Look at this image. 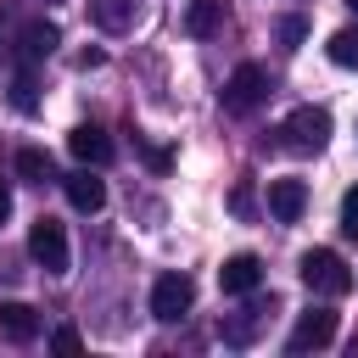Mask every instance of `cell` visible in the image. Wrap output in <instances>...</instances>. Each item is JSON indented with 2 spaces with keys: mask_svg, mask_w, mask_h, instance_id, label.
<instances>
[{
  "mask_svg": "<svg viewBox=\"0 0 358 358\" xmlns=\"http://www.w3.org/2000/svg\"><path fill=\"white\" fill-rule=\"evenodd\" d=\"M302 285L313 296H347L352 291V268L341 263V252L313 246V252H302Z\"/></svg>",
  "mask_w": 358,
  "mask_h": 358,
  "instance_id": "1",
  "label": "cell"
},
{
  "mask_svg": "<svg viewBox=\"0 0 358 358\" xmlns=\"http://www.w3.org/2000/svg\"><path fill=\"white\" fill-rule=\"evenodd\" d=\"M56 22H45V17H34V22H22V28H6V56H17V67H34V62H45L50 50H56Z\"/></svg>",
  "mask_w": 358,
  "mask_h": 358,
  "instance_id": "2",
  "label": "cell"
},
{
  "mask_svg": "<svg viewBox=\"0 0 358 358\" xmlns=\"http://www.w3.org/2000/svg\"><path fill=\"white\" fill-rule=\"evenodd\" d=\"M268 101V73L257 67V62H241L235 73H229V84H224V112L229 117H246V112H257Z\"/></svg>",
  "mask_w": 358,
  "mask_h": 358,
  "instance_id": "3",
  "label": "cell"
},
{
  "mask_svg": "<svg viewBox=\"0 0 358 358\" xmlns=\"http://www.w3.org/2000/svg\"><path fill=\"white\" fill-rule=\"evenodd\" d=\"M324 140H330V112L324 106H296L280 123V145L285 151H324Z\"/></svg>",
  "mask_w": 358,
  "mask_h": 358,
  "instance_id": "4",
  "label": "cell"
},
{
  "mask_svg": "<svg viewBox=\"0 0 358 358\" xmlns=\"http://www.w3.org/2000/svg\"><path fill=\"white\" fill-rule=\"evenodd\" d=\"M28 252H34V263H39L45 274H67V229H62L56 218H39V224L28 229Z\"/></svg>",
  "mask_w": 358,
  "mask_h": 358,
  "instance_id": "5",
  "label": "cell"
},
{
  "mask_svg": "<svg viewBox=\"0 0 358 358\" xmlns=\"http://www.w3.org/2000/svg\"><path fill=\"white\" fill-rule=\"evenodd\" d=\"M190 302H196V285H190V274H162V280L151 285V313H157L162 324L185 319V313H190Z\"/></svg>",
  "mask_w": 358,
  "mask_h": 358,
  "instance_id": "6",
  "label": "cell"
},
{
  "mask_svg": "<svg viewBox=\"0 0 358 358\" xmlns=\"http://www.w3.org/2000/svg\"><path fill=\"white\" fill-rule=\"evenodd\" d=\"M336 341V313L330 308H308L302 319H296V330L285 336V352H319V347H330Z\"/></svg>",
  "mask_w": 358,
  "mask_h": 358,
  "instance_id": "7",
  "label": "cell"
},
{
  "mask_svg": "<svg viewBox=\"0 0 358 358\" xmlns=\"http://www.w3.org/2000/svg\"><path fill=\"white\" fill-rule=\"evenodd\" d=\"M67 151H73L84 168H106V162H112V134H106L101 123H78V129L67 134Z\"/></svg>",
  "mask_w": 358,
  "mask_h": 358,
  "instance_id": "8",
  "label": "cell"
},
{
  "mask_svg": "<svg viewBox=\"0 0 358 358\" xmlns=\"http://www.w3.org/2000/svg\"><path fill=\"white\" fill-rule=\"evenodd\" d=\"M257 280H263V263H257L252 252H235V257H224V268H218V291H224V296H252Z\"/></svg>",
  "mask_w": 358,
  "mask_h": 358,
  "instance_id": "9",
  "label": "cell"
},
{
  "mask_svg": "<svg viewBox=\"0 0 358 358\" xmlns=\"http://www.w3.org/2000/svg\"><path fill=\"white\" fill-rule=\"evenodd\" d=\"M302 207H308V185L302 179H268V213L280 224H296Z\"/></svg>",
  "mask_w": 358,
  "mask_h": 358,
  "instance_id": "10",
  "label": "cell"
},
{
  "mask_svg": "<svg viewBox=\"0 0 358 358\" xmlns=\"http://www.w3.org/2000/svg\"><path fill=\"white\" fill-rule=\"evenodd\" d=\"M34 336H39V313H34L28 302H0V341L28 347Z\"/></svg>",
  "mask_w": 358,
  "mask_h": 358,
  "instance_id": "11",
  "label": "cell"
},
{
  "mask_svg": "<svg viewBox=\"0 0 358 358\" xmlns=\"http://www.w3.org/2000/svg\"><path fill=\"white\" fill-rule=\"evenodd\" d=\"M62 190H67V201H73L78 213H101V207H106V185H101L90 168L67 173V179H62Z\"/></svg>",
  "mask_w": 358,
  "mask_h": 358,
  "instance_id": "12",
  "label": "cell"
},
{
  "mask_svg": "<svg viewBox=\"0 0 358 358\" xmlns=\"http://www.w3.org/2000/svg\"><path fill=\"white\" fill-rule=\"evenodd\" d=\"M90 11H95V22H101L106 34H129V28L140 22V11H145V0H95Z\"/></svg>",
  "mask_w": 358,
  "mask_h": 358,
  "instance_id": "13",
  "label": "cell"
},
{
  "mask_svg": "<svg viewBox=\"0 0 358 358\" xmlns=\"http://www.w3.org/2000/svg\"><path fill=\"white\" fill-rule=\"evenodd\" d=\"M224 17H229V0H190L185 28H190L196 39H207V34H218V28H224Z\"/></svg>",
  "mask_w": 358,
  "mask_h": 358,
  "instance_id": "14",
  "label": "cell"
},
{
  "mask_svg": "<svg viewBox=\"0 0 358 358\" xmlns=\"http://www.w3.org/2000/svg\"><path fill=\"white\" fill-rule=\"evenodd\" d=\"M17 173H22L28 185H45V179H56V162H50V151L22 145V151H17Z\"/></svg>",
  "mask_w": 358,
  "mask_h": 358,
  "instance_id": "15",
  "label": "cell"
},
{
  "mask_svg": "<svg viewBox=\"0 0 358 358\" xmlns=\"http://www.w3.org/2000/svg\"><path fill=\"white\" fill-rule=\"evenodd\" d=\"M324 50H330V62H336V67H358V28H336Z\"/></svg>",
  "mask_w": 358,
  "mask_h": 358,
  "instance_id": "16",
  "label": "cell"
},
{
  "mask_svg": "<svg viewBox=\"0 0 358 358\" xmlns=\"http://www.w3.org/2000/svg\"><path fill=\"white\" fill-rule=\"evenodd\" d=\"M11 106H17V112H39V95H34V67H17V78H11Z\"/></svg>",
  "mask_w": 358,
  "mask_h": 358,
  "instance_id": "17",
  "label": "cell"
},
{
  "mask_svg": "<svg viewBox=\"0 0 358 358\" xmlns=\"http://www.w3.org/2000/svg\"><path fill=\"white\" fill-rule=\"evenodd\" d=\"M274 39H280L285 50H296V45L308 39V17H296V11H291V17H280V22H274Z\"/></svg>",
  "mask_w": 358,
  "mask_h": 358,
  "instance_id": "18",
  "label": "cell"
},
{
  "mask_svg": "<svg viewBox=\"0 0 358 358\" xmlns=\"http://www.w3.org/2000/svg\"><path fill=\"white\" fill-rule=\"evenodd\" d=\"M134 145H140V157H145L151 173H168V168H173V151H168V145H151V140H140V134H134Z\"/></svg>",
  "mask_w": 358,
  "mask_h": 358,
  "instance_id": "19",
  "label": "cell"
},
{
  "mask_svg": "<svg viewBox=\"0 0 358 358\" xmlns=\"http://www.w3.org/2000/svg\"><path fill=\"white\" fill-rule=\"evenodd\" d=\"M341 235H347V241H358V185L341 196Z\"/></svg>",
  "mask_w": 358,
  "mask_h": 358,
  "instance_id": "20",
  "label": "cell"
},
{
  "mask_svg": "<svg viewBox=\"0 0 358 358\" xmlns=\"http://www.w3.org/2000/svg\"><path fill=\"white\" fill-rule=\"evenodd\" d=\"M50 347H56V352H78L84 341H78V330H73V324H62V330L50 336Z\"/></svg>",
  "mask_w": 358,
  "mask_h": 358,
  "instance_id": "21",
  "label": "cell"
},
{
  "mask_svg": "<svg viewBox=\"0 0 358 358\" xmlns=\"http://www.w3.org/2000/svg\"><path fill=\"white\" fill-rule=\"evenodd\" d=\"M6 218H11V185L0 179V224H6Z\"/></svg>",
  "mask_w": 358,
  "mask_h": 358,
  "instance_id": "22",
  "label": "cell"
},
{
  "mask_svg": "<svg viewBox=\"0 0 358 358\" xmlns=\"http://www.w3.org/2000/svg\"><path fill=\"white\" fill-rule=\"evenodd\" d=\"M347 6H352V11H358V0H347Z\"/></svg>",
  "mask_w": 358,
  "mask_h": 358,
  "instance_id": "23",
  "label": "cell"
}]
</instances>
